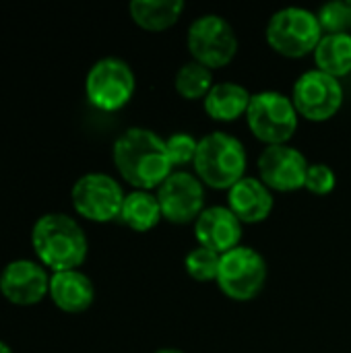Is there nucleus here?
Returning a JSON list of instances; mask_svg holds the SVG:
<instances>
[{"instance_id": "obj_26", "label": "nucleus", "mask_w": 351, "mask_h": 353, "mask_svg": "<svg viewBox=\"0 0 351 353\" xmlns=\"http://www.w3.org/2000/svg\"><path fill=\"white\" fill-rule=\"evenodd\" d=\"M155 353H184V352H180V350H174V347H163V350H157Z\"/></svg>"}, {"instance_id": "obj_17", "label": "nucleus", "mask_w": 351, "mask_h": 353, "mask_svg": "<svg viewBox=\"0 0 351 353\" xmlns=\"http://www.w3.org/2000/svg\"><path fill=\"white\" fill-rule=\"evenodd\" d=\"M250 99V91L238 83H215L205 97V112L217 122H234L240 116H246Z\"/></svg>"}, {"instance_id": "obj_11", "label": "nucleus", "mask_w": 351, "mask_h": 353, "mask_svg": "<svg viewBox=\"0 0 351 353\" xmlns=\"http://www.w3.org/2000/svg\"><path fill=\"white\" fill-rule=\"evenodd\" d=\"M157 201L161 215L168 221L190 223L205 211V188L197 176L188 172H174L157 188Z\"/></svg>"}, {"instance_id": "obj_10", "label": "nucleus", "mask_w": 351, "mask_h": 353, "mask_svg": "<svg viewBox=\"0 0 351 353\" xmlns=\"http://www.w3.org/2000/svg\"><path fill=\"white\" fill-rule=\"evenodd\" d=\"M292 101L300 116L310 122L331 120L343 105V87L339 79L314 68L298 77Z\"/></svg>"}, {"instance_id": "obj_25", "label": "nucleus", "mask_w": 351, "mask_h": 353, "mask_svg": "<svg viewBox=\"0 0 351 353\" xmlns=\"http://www.w3.org/2000/svg\"><path fill=\"white\" fill-rule=\"evenodd\" d=\"M337 184V176L335 172L327 165V163H312L308 165V174H306V182L304 188L312 194H329Z\"/></svg>"}, {"instance_id": "obj_18", "label": "nucleus", "mask_w": 351, "mask_h": 353, "mask_svg": "<svg viewBox=\"0 0 351 353\" xmlns=\"http://www.w3.org/2000/svg\"><path fill=\"white\" fill-rule=\"evenodd\" d=\"M130 19L147 31H166L174 27L184 10L182 0H132Z\"/></svg>"}, {"instance_id": "obj_9", "label": "nucleus", "mask_w": 351, "mask_h": 353, "mask_svg": "<svg viewBox=\"0 0 351 353\" xmlns=\"http://www.w3.org/2000/svg\"><path fill=\"white\" fill-rule=\"evenodd\" d=\"M74 211L95 223H108L120 217L124 205L122 186L108 174L91 172L81 176L70 190Z\"/></svg>"}, {"instance_id": "obj_14", "label": "nucleus", "mask_w": 351, "mask_h": 353, "mask_svg": "<svg viewBox=\"0 0 351 353\" xmlns=\"http://www.w3.org/2000/svg\"><path fill=\"white\" fill-rule=\"evenodd\" d=\"M194 238L199 240V246L225 254L240 246L242 221L230 207H209L194 221Z\"/></svg>"}, {"instance_id": "obj_15", "label": "nucleus", "mask_w": 351, "mask_h": 353, "mask_svg": "<svg viewBox=\"0 0 351 353\" xmlns=\"http://www.w3.org/2000/svg\"><path fill=\"white\" fill-rule=\"evenodd\" d=\"M228 207L242 223H261L273 211V194L261 178L244 176L228 190Z\"/></svg>"}, {"instance_id": "obj_20", "label": "nucleus", "mask_w": 351, "mask_h": 353, "mask_svg": "<svg viewBox=\"0 0 351 353\" xmlns=\"http://www.w3.org/2000/svg\"><path fill=\"white\" fill-rule=\"evenodd\" d=\"M161 207L157 196L149 194L147 190H134L126 194L120 219L132 230V232H149L161 221Z\"/></svg>"}, {"instance_id": "obj_8", "label": "nucleus", "mask_w": 351, "mask_h": 353, "mask_svg": "<svg viewBox=\"0 0 351 353\" xmlns=\"http://www.w3.org/2000/svg\"><path fill=\"white\" fill-rule=\"evenodd\" d=\"M186 43L194 62L211 70L228 66L238 52L234 27L219 14H203L194 19L188 27Z\"/></svg>"}, {"instance_id": "obj_6", "label": "nucleus", "mask_w": 351, "mask_h": 353, "mask_svg": "<svg viewBox=\"0 0 351 353\" xmlns=\"http://www.w3.org/2000/svg\"><path fill=\"white\" fill-rule=\"evenodd\" d=\"M267 275L269 269L265 256L250 246H238L221 254L217 285L230 300L250 302L263 292Z\"/></svg>"}, {"instance_id": "obj_24", "label": "nucleus", "mask_w": 351, "mask_h": 353, "mask_svg": "<svg viewBox=\"0 0 351 353\" xmlns=\"http://www.w3.org/2000/svg\"><path fill=\"white\" fill-rule=\"evenodd\" d=\"M166 149H168V157L172 165H186V163H194L199 141L188 132H174L166 141Z\"/></svg>"}, {"instance_id": "obj_22", "label": "nucleus", "mask_w": 351, "mask_h": 353, "mask_svg": "<svg viewBox=\"0 0 351 353\" xmlns=\"http://www.w3.org/2000/svg\"><path fill=\"white\" fill-rule=\"evenodd\" d=\"M219 263H221V254L215 250H209L205 246L192 248L186 259H184V267L188 271V275L194 281L207 283V281H215L217 273H219Z\"/></svg>"}, {"instance_id": "obj_7", "label": "nucleus", "mask_w": 351, "mask_h": 353, "mask_svg": "<svg viewBox=\"0 0 351 353\" xmlns=\"http://www.w3.org/2000/svg\"><path fill=\"white\" fill-rule=\"evenodd\" d=\"M137 79L128 62L116 56L97 60L85 79V93L91 105L101 112L122 110L134 95Z\"/></svg>"}, {"instance_id": "obj_1", "label": "nucleus", "mask_w": 351, "mask_h": 353, "mask_svg": "<svg viewBox=\"0 0 351 353\" xmlns=\"http://www.w3.org/2000/svg\"><path fill=\"white\" fill-rule=\"evenodd\" d=\"M114 163L120 176L139 190L159 188L172 174L166 141L149 128H128L114 143Z\"/></svg>"}, {"instance_id": "obj_3", "label": "nucleus", "mask_w": 351, "mask_h": 353, "mask_svg": "<svg viewBox=\"0 0 351 353\" xmlns=\"http://www.w3.org/2000/svg\"><path fill=\"white\" fill-rule=\"evenodd\" d=\"M197 178L217 190H230L244 178L246 151L244 145L228 132H209L199 141L194 157Z\"/></svg>"}, {"instance_id": "obj_21", "label": "nucleus", "mask_w": 351, "mask_h": 353, "mask_svg": "<svg viewBox=\"0 0 351 353\" xmlns=\"http://www.w3.org/2000/svg\"><path fill=\"white\" fill-rule=\"evenodd\" d=\"M174 85H176V91L184 99L194 101V99H205L215 83H213L211 68L192 60V62H186L178 68Z\"/></svg>"}, {"instance_id": "obj_23", "label": "nucleus", "mask_w": 351, "mask_h": 353, "mask_svg": "<svg viewBox=\"0 0 351 353\" xmlns=\"http://www.w3.org/2000/svg\"><path fill=\"white\" fill-rule=\"evenodd\" d=\"M325 35H351V2L333 0L321 6L317 12Z\"/></svg>"}, {"instance_id": "obj_5", "label": "nucleus", "mask_w": 351, "mask_h": 353, "mask_svg": "<svg viewBox=\"0 0 351 353\" xmlns=\"http://www.w3.org/2000/svg\"><path fill=\"white\" fill-rule=\"evenodd\" d=\"M298 110L292 97L279 91L254 93L246 112V122L252 134L271 145H285L298 128Z\"/></svg>"}, {"instance_id": "obj_27", "label": "nucleus", "mask_w": 351, "mask_h": 353, "mask_svg": "<svg viewBox=\"0 0 351 353\" xmlns=\"http://www.w3.org/2000/svg\"><path fill=\"white\" fill-rule=\"evenodd\" d=\"M0 353H12V350H10L4 341H0Z\"/></svg>"}, {"instance_id": "obj_4", "label": "nucleus", "mask_w": 351, "mask_h": 353, "mask_svg": "<svg viewBox=\"0 0 351 353\" xmlns=\"http://www.w3.org/2000/svg\"><path fill=\"white\" fill-rule=\"evenodd\" d=\"M323 35L319 17L300 6L281 8L267 23L269 46L285 58H302L314 52Z\"/></svg>"}, {"instance_id": "obj_16", "label": "nucleus", "mask_w": 351, "mask_h": 353, "mask_svg": "<svg viewBox=\"0 0 351 353\" xmlns=\"http://www.w3.org/2000/svg\"><path fill=\"white\" fill-rule=\"evenodd\" d=\"M50 298L60 310L68 314H79L89 310V306L93 304L95 288L91 279L79 269L62 271L50 277Z\"/></svg>"}, {"instance_id": "obj_19", "label": "nucleus", "mask_w": 351, "mask_h": 353, "mask_svg": "<svg viewBox=\"0 0 351 353\" xmlns=\"http://www.w3.org/2000/svg\"><path fill=\"white\" fill-rule=\"evenodd\" d=\"M317 68L339 79L351 72V35H323L314 50Z\"/></svg>"}, {"instance_id": "obj_2", "label": "nucleus", "mask_w": 351, "mask_h": 353, "mask_svg": "<svg viewBox=\"0 0 351 353\" xmlns=\"http://www.w3.org/2000/svg\"><path fill=\"white\" fill-rule=\"evenodd\" d=\"M31 244L39 263L54 273L79 269L89 248L83 228L64 213L41 215L31 230Z\"/></svg>"}, {"instance_id": "obj_12", "label": "nucleus", "mask_w": 351, "mask_h": 353, "mask_svg": "<svg viewBox=\"0 0 351 353\" xmlns=\"http://www.w3.org/2000/svg\"><path fill=\"white\" fill-rule=\"evenodd\" d=\"M306 157L290 145H271L259 157V174L269 190L294 192L304 188L308 174Z\"/></svg>"}, {"instance_id": "obj_13", "label": "nucleus", "mask_w": 351, "mask_h": 353, "mask_svg": "<svg viewBox=\"0 0 351 353\" xmlns=\"http://www.w3.org/2000/svg\"><path fill=\"white\" fill-rule=\"evenodd\" d=\"M2 296L17 306H33L50 294V277L39 263L19 259L0 273Z\"/></svg>"}]
</instances>
